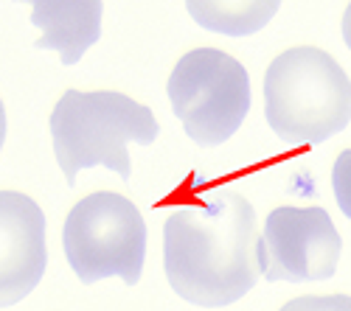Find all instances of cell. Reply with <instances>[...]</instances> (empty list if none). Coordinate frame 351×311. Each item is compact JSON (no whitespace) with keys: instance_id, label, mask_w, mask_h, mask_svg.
<instances>
[{"instance_id":"2","label":"cell","mask_w":351,"mask_h":311,"mask_svg":"<svg viewBox=\"0 0 351 311\" xmlns=\"http://www.w3.org/2000/svg\"><path fill=\"white\" fill-rule=\"evenodd\" d=\"M53 157L73 188L84 168L104 165L124 182L132 177L130 146H152L160 124L149 107L115 90H65L51 112Z\"/></svg>"},{"instance_id":"3","label":"cell","mask_w":351,"mask_h":311,"mask_svg":"<svg viewBox=\"0 0 351 311\" xmlns=\"http://www.w3.org/2000/svg\"><path fill=\"white\" fill-rule=\"evenodd\" d=\"M265 118L284 146H320L351 124V79L332 53L298 45L265 73Z\"/></svg>"},{"instance_id":"7","label":"cell","mask_w":351,"mask_h":311,"mask_svg":"<svg viewBox=\"0 0 351 311\" xmlns=\"http://www.w3.org/2000/svg\"><path fill=\"white\" fill-rule=\"evenodd\" d=\"M48 267L45 213L20 191H0V308L32 295Z\"/></svg>"},{"instance_id":"10","label":"cell","mask_w":351,"mask_h":311,"mask_svg":"<svg viewBox=\"0 0 351 311\" xmlns=\"http://www.w3.org/2000/svg\"><path fill=\"white\" fill-rule=\"evenodd\" d=\"M332 191H335L337 208L351 221V149L340 152L337 160H335V168H332Z\"/></svg>"},{"instance_id":"12","label":"cell","mask_w":351,"mask_h":311,"mask_svg":"<svg viewBox=\"0 0 351 311\" xmlns=\"http://www.w3.org/2000/svg\"><path fill=\"white\" fill-rule=\"evenodd\" d=\"M340 28H343V42H346V48L351 51V0H348V6H346V12H343Z\"/></svg>"},{"instance_id":"13","label":"cell","mask_w":351,"mask_h":311,"mask_svg":"<svg viewBox=\"0 0 351 311\" xmlns=\"http://www.w3.org/2000/svg\"><path fill=\"white\" fill-rule=\"evenodd\" d=\"M3 140H6V109L3 101H0V149H3Z\"/></svg>"},{"instance_id":"9","label":"cell","mask_w":351,"mask_h":311,"mask_svg":"<svg viewBox=\"0 0 351 311\" xmlns=\"http://www.w3.org/2000/svg\"><path fill=\"white\" fill-rule=\"evenodd\" d=\"M191 20L214 34L250 37L281 9V0H186Z\"/></svg>"},{"instance_id":"5","label":"cell","mask_w":351,"mask_h":311,"mask_svg":"<svg viewBox=\"0 0 351 311\" xmlns=\"http://www.w3.org/2000/svg\"><path fill=\"white\" fill-rule=\"evenodd\" d=\"M171 112L202 149L222 146L250 112V76L239 59L217 48H194L166 81Z\"/></svg>"},{"instance_id":"11","label":"cell","mask_w":351,"mask_h":311,"mask_svg":"<svg viewBox=\"0 0 351 311\" xmlns=\"http://www.w3.org/2000/svg\"><path fill=\"white\" fill-rule=\"evenodd\" d=\"M278 311H351L348 295H306L284 303Z\"/></svg>"},{"instance_id":"4","label":"cell","mask_w":351,"mask_h":311,"mask_svg":"<svg viewBox=\"0 0 351 311\" xmlns=\"http://www.w3.org/2000/svg\"><path fill=\"white\" fill-rule=\"evenodd\" d=\"M146 239L141 211L115 191H96L79 200L62 228L65 258L84 286L104 278H121L135 286L143 275Z\"/></svg>"},{"instance_id":"8","label":"cell","mask_w":351,"mask_h":311,"mask_svg":"<svg viewBox=\"0 0 351 311\" xmlns=\"http://www.w3.org/2000/svg\"><path fill=\"white\" fill-rule=\"evenodd\" d=\"M14 3L32 6V25L43 28V37L34 48L56 51L65 68L82 62V56L101 40V0H14Z\"/></svg>"},{"instance_id":"1","label":"cell","mask_w":351,"mask_h":311,"mask_svg":"<svg viewBox=\"0 0 351 311\" xmlns=\"http://www.w3.org/2000/svg\"><path fill=\"white\" fill-rule=\"evenodd\" d=\"M258 219L239 191L219 188L163 221V272L171 292L202 308L242 300L258 284Z\"/></svg>"},{"instance_id":"6","label":"cell","mask_w":351,"mask_h":311,"mask_svg":"<svg viewBox=\"0 0 351 311\" xmlns=\"http://www.w3.org/2000/svg\"><path fill=\"white\" fill-rule=\"evenodd\" d=\"M343 239L324 208H276L258 236V269L270 284H312L337 272Z\"/></svg>"}]
</instances>
